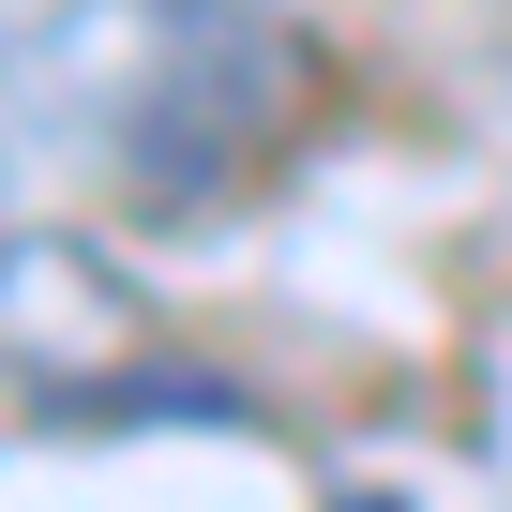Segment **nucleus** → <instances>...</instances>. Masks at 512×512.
Wrapping results in <instances>:
<instances>
[{
  "mask_svg": "<svg viewBox=\"0 0 512 512\" xmlns=\"http://www.w3.org/2000/svg\"><path fill=\"white\" fill-rule=\"evenodd\" d=\"M287 106V46L241 0H46L0 16V196L106 166L121 196H211Z\"/></svg>",
  "mask_w": 512,
  "mask_h": 512,
  "instance_id": "obj_1",
  "label": "nucleus"
},
{
  "mask_svg": "<svg viewBox=\"0 0 512 512\" xmlns=\"http://www.w3.org/2000/svg\"><path fill=\"white\" fill-rule=\"evenodd\" d=\"M332 512H392V497H332Z\"/></svg>",
  "mask_w": 512,
  "mask_h": 512,
  "instance_id": "obj_2",
  "label": "nucleus"
}]
</instances>
